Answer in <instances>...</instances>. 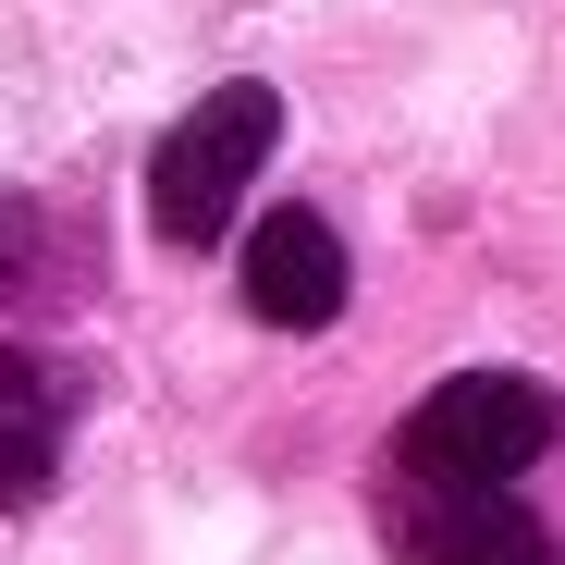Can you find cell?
<instances>
[{
  "label": "cell",
  "mask_w": 565,
  "mask_h": 565,
  "mask_svg": "<svg viewBox=\"0 0 565 565\" xmlns=\"http://www.w3.org/2000/svg\"><path fill=\"white\" fill-rule=\"evenodd\" d=\"M394 565H565V394L529 369L430 382L382 455Z\"/></svg>",
  "instance_id": "6da1fadb"
},
{
  "label": "cell",
  "mask_w": 565,
  "mask_h": 565,
  "mask_svg": "<svg viewBox=\"0 0 565 565\" xmlns=\"http://www.w3.org/2000/svg\"><path fill=\"white\" fill-rule=\"evenodd\" d=\"M74 418H86V369L50 356V344H0V516H25V504L62 492Z\"/></svg>",
  "instance_id": "3957f363"
},
{
  "label": "cell",
  "mask_w": 565,
  "mask_h": 565,
  "mask_svg": "<svg viewBox=\"0 0 565 565\" xmlns=\"http://www.w3.org/2000/svg\"><path fill=\"white\" fill-rule=\"evenodd\" d=\"M234 282H246V320H270V332H332L356 270H344V234H332L320 210H270V222L246 234Z\"/></svg>",
  "instance_id": "277c9868"
},
{
  "label": "cell",
  "mask_w": 565,
  "mask_h": 565,
  "mask_svg": "<svg viewBox=\"0 0 565 565\" xmlns=\"http://www.w3.org/2000/svg\"><path fill=\"white\" fill-rule=\"evenodd\" d=\"M270 136H282V99L258 74L210 86V99L148 148V234L160 246H222L234 210H246V184H258V160H270Z\"/></svg>",
  "instance_id": "7a4b0ae2"
},
{
  "label": "cell",
  "mask_w": 565,
  "mask_h": 565,
  "mask_svg": "<svg viewBox=\"0 0 565 565\" xmlns=\"http://www.w3.org/2000/svg\"><path fill=\"white\" fill-rule=\"evenodd\" d=\"M50 296V210L25 198V184H0V308Z\"/></svg>",
  "instance_id": "5b68a950"
}]
</instances>
